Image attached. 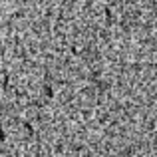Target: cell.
Returning <instances> with one entry per match:
<instances>
[{"label": "cell", "instance_id": "cell-1", "mask_svg": "<svg viewBox=\"0 0 157 157\" xmlns=\"http://www.w3.org/2000/svg\"><path fill=\"white\" fill-rule=\"evenodd\" d=\"M44 96H46V98H54V88H52V86H44Z\"/></svg>", "mask_w": 157, "mask_h": 157}, {"label": "cell", "instance_id": "cell-2", "mask_svg": "<svg viewBox=\"0 0 157 157\" xmlns=\"http://www.w3.org/2000/svg\"><path fill=\"white\" fill-rule=\"evenodd\" d=\"M4 139H6V133H4V129L0 127V141H4Z\"/></svg>", "mask_w": 157, "mask_h": 157}]
</instances>
